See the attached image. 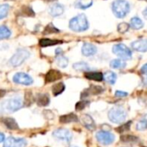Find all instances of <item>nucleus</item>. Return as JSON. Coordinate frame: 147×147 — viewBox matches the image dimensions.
I'll list each match as a JSON object with an SVG mask.
<instances>
[{
    "label": "nucleus",
    "mask_w": 147,
    "mask_h": 147,
    "mask_svg": "<svg viewBox=\"0 0 147 147\" xmlns=\"http://www.w3.org/2000/svg\"><path fill=\"white\" fill-rule=\"evenodd\" d=\"M82 53L86 57L93 56L97 53V48L90 42H85L82 47Z\"/></svg>",
    "instance_id": "13"
},
{
    "label": "nucleus",
    "mask_w": 147,
    "mask_h": 147,
    "mask_svg": "<svg viewBox=\"0 0 147 147\" xmlns=\"http://www.w3.org/2000/svg\"><path fill=\"white\" fill-rule=\"evenodd\" d=\"M78 117L75 113H68L65 114L60 117V122L61 123H72V122H77Z\"/></svg>",
    "instance_id": "21"
},
{
    "label": "nucleus",
    "mask_w": 147,
    "mask_h": 147,
    "mask_svg": "<svg viewBox=\"0 0 147 147\" xmlns=\"http://www.w3.org/2000/svg\"><path fill=\"white\" fill-rule=\"evenodd\" d=\"M73 68L76 70V71H88L89 70V66L87 62L85 61H79V62H76L73 65Z\"/></svg>",
    "instance_id": "26"
},
{
    "label": "nucleus",
    "mask_w": 147,
    "mask_h": 147,
    "mask_svg": "<svg viewBox=\"0 0 147 147\" xmlns=\"http://www.w3.org/2000/svg\"><path fill=\"white\" fill-rule=\"evenodd\" d=\"M131 6L126 0H115L112 4V11L118 18H125L130 12Z\"/></svg>",
    "instance_id": "3"
},
{
    "label": "nucleus",
    "mask_w": 147,
    "mask_h": 147,
    "mask_svg": "<svg viewBox=\"0 0 147 147\" xmlns=\"http://www.w3.org/2000/svg\"><path fill=\"white\" fill-rule=\"evenodd\" d=\"M64 90H65V84L63 82L56 83L52 88V92H53V94L55 96H57V95L61 94V93L64 92Z\"/></svg>",
    "instance_id": "27"
},
{
    "label": "nucleus",
    "mask_w": 147,
    "mask_h": 147,
    "mask_svg": "<svg viewBox=\"0 0 147 147\" xmlns=\"http://www.w3.org/2000/svg\"><path fill=\"white\" fill-rule=\"evenodd\" d=\"M55 55H61V53H62V50H61V49L58 48V49H55Z\"/></svg>",
    "instance_id": "38"
},
{
    "label": "nucleus",
    "mask_w": 147,
    "mask_h": 147,
    "mask_svg": "<svg viewBox=\"0 0 147 147\" xmlns=\"http://www.w3.org/2000/svg\"><path fill=\"white\" fill-rule=\"evenodd\" d=\"M126 66V63L122 59H113L110 61V67L113 69H123Z\"/></svg>",
    "instance_id": "22"
},
{
    "label": "nucleus",
    "mask_w": 147,
    "mask_h": 147,
    "mask_svg": "<svg viewBox=\"0 0 147 147\" xmlns=\"http://www.w3.org/2000/svg\"><path fill=\"white\" fill-rule=\"evenodd\" d=\"M23 107V100L19 97L5 100L0 103V113H12Z\"/></svg>",
    "instance_id": "2"
},
{
    "label": "nucleus",
    "mask_w": 147,
    "mask_h": 147,
    "mask_svg": "<svg viewBox=\"0 0 147 147\" xmlns=\"http://www.w3.org/2000/svg\"><path fill=\"white\" fill-rule=\"evenodd\" d=\"M143 84L144 87H147V78H144V81H143Z\"/></svg>",
    "instance_id": "42"
},
{
    "label": "nucleus",
    "mask_w": 147,
    "mask_h": 147,
    "mask_svg": "<svg viewBox=\"0 0 147 147\" xmlns=\"http://www.w3.org/2000/svg\"><path fill=\"white\" fill-rule=\"evenodd\" d=\"M62 43V41L60 40H53V39H49V38H42L40 40L39 44L41 47H50V46H54V45H57V44H61Z\"/></svg>",
    "instance_id": "20"
},
{
    "label": "nucleus",
    "mask_w": 147,
    "mask_h": 147,
    "mask_svg": "<svg viewBox=\"0 0 147 147\" xmlns=\"http://www.w3.org/2000/svg\"><path fill=\"white\" fill-rule=\"evenodd\" d=\"M145 1H146V2H147V0H145Z\"/></svg>",
    "instance_id": "44"
},
{
    "label": "nucleus",
    "mask_w": 147,
    "mask_h": 147,
    "mask_svg": "<svg viewBox=\"0 0 147 147\" xmlns=\"http://www.w3.org/2000/svg\"><path fill=\"white\" fill-rule=\"evenodd\" d=\"M10 11V5L8 4L0 5V20L5 18L8 16Z\"/></svg>",
    "instance_id": "30"
},
{
    "label": "nucleus",
    "mask_w": 147,
    "mask_h": 147,
    "mask_svg": "<svg viewBox=\"0 0 147 147\" xmlns=\"http://www.w3.org/2000/svg\"><path fill=\"white\" fill-rule=\"evenodd\" d=\"M21 12H22V15L25 17H34L35 15V12L31 7H23L21 9Z\"/></svg>",
    "instance_id": "32"
},
{
    "label": "nucleus",
    "mask_w": 147,
    "mask_h": 147,
    "mask_svg": "<svg viewBox=\"0 0 147 147\" xmlns=\"http://www.w3.org/2000/svg\"><path fill=\"white\" fill-rule=\"evenodd\" d=\"M88 104V101H80V102H78V103L76 104V110L81 111V110H82L83 108H85L86 106H87Z\"/></svg>",
    "instance_id": "35"
},
{
    "label": "nucleus",
    "mask_w": 147,
    "mask_h": 147,
    "mask_svg": "<svg viewBox=\"0 0 147 147\" xmlns=\"http://www.w3.org/2000/svg\"><path fill=\"white\" fill-rule=\"evenodd\" d=\"M3 123L6 125V127H8L11 130H18V125L17 121L12 118H4Z\"/></svg>",
    "instance_id": "24"
},
{
    "label": "nucleus",
    "mask_w": 147,
    "mask_h": 147,
    "mask_svg": "<svg viewBox=\"0 0 147 147\" xmlns=\"http://www.w3.org/2000/svg\"><path fill=\"white\" fill-rule=\"evenodd\" d=\"M118 31L121 34L123 33H125L128 31L129 28H130V24H127V23H120L119 25H118Z\"/></svg>",
    "instance_id": "33"
},
{
    "label": "nucleus",
    "mask_w": 147,
    "mask_h": 147,
    "mask_svg": "<svg viewBox=\"0 0 147 147\" xmlns=\"http://www.w3.org/2000/svg\"><path fill=\"white\" fill-rule=\"evenodd\" d=\"M127 116L126 111L119 106H116L112 107L108 112V119L110 121L115 124H120L123 123Z\"/></svg>",
    "instance_id": "4"
},
{
    "label": "nucleus",
    "mask_w": 147,
    "mask_h": 147,
    "mask_svg": "<svg viewBox=\"0 0 147 147\" xmlns=\"http://www.w3.org/2000/svg\"><path fill=\"white\" fill-rule=\"evenodd\" d=\"M103 79L109 84L113 85L117 81V75L113 71H107L103 75Z\"/></svg>",
    "instance_id": "19"
},
{
    "label": "nucleus",
    "mask_w": 147,
    "mask_h": 147,
    "mask_svg": "<svg viewBox=\"0 0 147 147\" xmlns=\"http://www.w3.org/2000/svg\"><path fill=\"white\" fill-rule=\"evenodd\" d=\"M81 119H82V122L83 125L86 128H88V130L93 131L95 128V123H94L93 118L90 115H88V114H83L82 116Z\"/></svg>",
    "instance_id": "15"
},
{
    "label": "nucleus",
    "mask_w": 147,
    "mask_h": 147,
    "mask_svg": "<svg viewBox=\"0 0 147 147\" xmlns=\"http://www.w3.org/2000/svg\"><path fill=\"white\" fill-rule=\"evenodd\" d=\"M127 95H128V94L126 92H123V91H119V90L115 92V96L119 97V98H123V97H125Z\"/></svg>",
    "instance_id": "36"
},
{
    "label": "nucleus",
    "mask_w": 147,
    "mask_h": 147,
    "mask_svg": "<svg viewBox=\"0 0 147 147\" xmlns=\"http://www.w3.org/2000/svg\"><path fill=\"white\" fill-rule=\"evenodd\" d=\"M5 90H1V89H0V100H1L5 95Z\"/></svg>",
    "instance_id": "40"
},
{
    "label": "nucleus",
    "mask_w": 147,
    "mask_h": 147,
    "mask_svg": "<svg viewBox=\"0 0 147 147\" xmlns=\"http://www.w3.org/2000/svg\"><path fill=\"white\" fill-rule=\"evenodd\" d=\"M56 62H57V65L61 67V68H65L67 67L68 65V59L64 56V55H56Z\"/></svg>",
    "instance_id": "29"
},
{
    "label": "nucleus",
    "mask_w": 147,
    "mask_h": 147,
    "mask_svg": "<svg viewBox=\"0 0 147 147\" xmlns=\"http://www.w3.org/2000/svg\"><path fill=\"white\" fill-rule=\"evenodd\" d=\"M27 141L24 138H14V137H9L5 140L4 146L3 147H26Z\"/></svg>",
    "instance_id": "9"
},
{
    "label": "nucleus",
    "mask_w": 147,
    "mask_h": 147,
    "mask_svg": "<svg viewBox=\"0 0 147 147\" xmlns=\"http://www.w3.org/2000/svg\"><path fill=\"white\" fill-rule=\"evenodd\" d=\"M131 46L132 49H134L135 51L141 52V53L147 52V39L144 38V39H138L137 41H134L133 42H131Z\"/></svg>",
    "instance_id": "12"
},
{
    "label": "nucleus",
    "mask_w": 147,
    "mask_h": 147,
    "mask_svg": "<svg viewBox=\"0 0 147 147\" xmlns=\"http://www.w3.org/2000/svg\"><path fill=\"white\" fill-rule=\"evenodd\" d=\"M93 5V0H76L75 3L76 8L87 10Z\"/></svg>",
    "instance_id": "18"
},
{
    "label": "nucleus",
    "mask_w": 147,
    "mask_h": 147,
    "mask_svg": "<svg viewBox=\"0 0 147 147\" xmlns=\"http://www.w3.org/2000/svg\"><path fill=\"white\" fill-rule=\"evenodd\" d=\"M68 27L75 32H83L88 30L89 23L85 14H79L70 19Z\"/></svg>",
    "instance_id": "1"
},
{
    "label": "nucleus",
    "mask_w": 147,
    "mask_h": 147,
    "mask_svg": "<svg viewBox=\"0 0 147 147\" xmlns=\"http://www.w3.org/2000/svg\"><path fill=\"white\" fill-rule=\"evenodd\" d=\"M65 9H64V6L60 4V3H55L54 5H52L49 8V14L54 17V18H56V17H60L61 15L63 14Z\"/></svg>",
    "instance_id": "14"
},
{
    "label": "nucleus",
    "mask_w": 147,
    "mask_h": 147,
    "mask_svg": "<svg viewBox=\"0 0 147 147\" xmlns=\"http://www.w3.org/2000/svg\"><path fill=\"white\" fill-rule=\"evenodd\" d=\"M30 56V52L27 49H18L10 59L9 63L12 67H19L22 65L29 57Z\"/></svg>",
    "instance_id": "5"
},
{
    "label": "nucleus",
    "mask_w": 147,
    "mask_h": 147,
    "mask_svg": "<svg viewBox=\"0 0 147 147\" xmlns=\"http://www.w3.org/2000/svg\"><path fill=\"white\" fill-rule=\"evenodd\" d=\"M5 134H4V133H2V132H0V143L4 142V141H5Z\"/></svg>",
    "instance_id": "39"
},
{
    "label": "nucleus",
    "mask_w": 147,
    "mask_h": 147,
    "mask_svg": "<svg viewBox=\"0 0 147 147\" xmlns=\"http://www.w3.org/2000/svg\"><path fill=\"white\" fill-rule=\"evenodd\" d=\"M58 32H60V30L56 27H55L53 24H49L45 27L43 34L49 35V34H54V33H58Z\"/></svg>",
    "instance_id": "31"
},
{
    "label": "nucleus",
    "mask_w": 147,
    "mask_h": 147,
    "mask_svg": "<svg viewBox=\"0 0 147 147\" xmlns=\"http://www.w3.org/2000/svg\"><path fill=\"white\" fill-rule=\"evenodd\" d=\"M36 101L40 107H46L50 102V98L48 94H40L36 96Z\"/></svg>",
    "instance_id": "17"
},
{
    "label": "nucleus",
    "mask_w": 147,
    "mask_h": 147,
    "mask_svg": "<svg viewBox=\"0 0 147 147\" xmlns=\"http://www.w3.org/2000/svg\"><path fill=\"white\" fill-rule=\"evenodd\" d=\"M141 73L144 76H147V63H145L144 65L142 66L141 67Z\"/></svg>",
    "instance_id": "37"
},
{
    "label": "nucleus",
    "mask_w": 147,
    "mask_h": 147,
    "mask_svg": "<svg viewBox=\"0 0 147 147\" xmlns=\"http://www.w3.org/2000/svg\"><path fill=\"white\" fill-rule=\"evenodd\" d=\"M136 129L138 131H145L147 130V114H144L142 119L137 123Z\"/></svg>",
    "instance_id": "28"
},
{
    "label": "nucleus",
    "mask_w": 147,
    "mask_h": 147,
    "mask_svg": "<svg viewBox=\"0 0 147 147\" xmlns=\"http://www.w3.org/2000/svg\"><path fill=\"white\" fill-rule=\"evenodd\" d=\"M88 91H89V94H100L103 91V88L101 87H98V86H92V87H90V88Z\"/></svg>",
    "instance_id": "34"
},
{
    "label": "nucleus",
    "mask_w": 147,
    "mask_h": 147,
    "mask_svg": "<svg viewBox=\"0 0 147 147\" xmlns=\"http://www.w3.org/2000/svg\"><path fill=\"white\" fill-rule=\"evenodd\" d=\"M11 31L7 26L5 25L0 26V40L8 39L11 37Z\"/></svg>",
    "instance_id": "25"
},
{
    "label": "nucleus",
    "mask_w": 147,
    "mask_h": 147,
    "mask_svg": "<svg viewBox=\"0 0 147 147\" xmlns=\"http://www.w3.org/2000/svg\"><path fill=\"white\" fill-rule=\"evenodd\" d=\"M62 77V74L56 69H50L49 71H48V73L45 76V82L46 83H51V82H55L60 79H61Z\"/></svg>",
    "instance_id": "11"
},
{
    "label": "nucleus",
    "mask_w": 147,
    "mask_h": 147,
    "mask_svg": "<svg viewBox=\"0 0 147 147\" xmlns=\"http://www.w3.org/2000/svg\"><path fill=\"white\" fill-rule=\"evenodd\" d=\"M130 26L133 30H141L144 27V23L138 17H133L130 21Z\"/></svg>",
    "instance_id": "23"
},
{
    "label": "nucleus",
    "mask_w": 147,
    "mask_h": 147,
    "mask_svg": "<svg viewBox=\"0 0 147 147\" xmlns=\"http://www.w3.org/2000/svg\"><path fill=\"white\" fill-rule=\"evenodd\" d=\"M84 76L87 79L95 81V82H101L103 80V75L100 72H94V71H86Z\"/></svg>",
    "instance_id": "16"
},
{
    "label": "nucleus",
    "mask_w": 147,
    "mask_h": 147,
    "mask_svg": "<svg viewBox=\"0 0 147 147\" xmlns=\"http://www.w3.org/2000/svg\"><path fill=\"white\" fill-rule=\"evenodd\" d=\"M113 53L124 61L131 60L132 57L131 50L126 45H125L123 43H118V44L113 45Z\"/></svg>",
    "instance_id": "6"
},
{
    "label": "nucleus",
    "mask_w": 147,
    "mask_h": 147,
    "mask_svg": "<svg viewBox=\"0 0 147 147\" xmlns=\"http://www.w3.org/2000/svg\"><path fill=\"white\" fill-rule=\"evenodd\" d=\"M53 136L55 138L65 141V142H70L72 139V133L70 132V131L67 129H63V128H60V129L54 131Z\"/></svg>",
    "instance_id": "10"
},
{
    "label": "nucleus",
    "mask_w": 147,
    "mask_h": 147,
    "mask_svg": "<svg viewBox=\"0 0 147 147\" xmlns=\"http://www.w3.org/2000/svg\"><path fill=\"white\" fill-rule=\"evenodd\" d=\"M73 147H76V146H73Z\"/></svg>",
    "instance_id": "43"
},
{
    "label": "nucleus",
    "mask_w": 147,
    "mask_h": 147,
    "mask_svg": "<svg viewBox=\"0 0 147 147\" xmlns=\"http://www.w3.org/2000/svg\"><path fill=\"white\" fill-rule=\"evenodd\" d=\"M12 81L16 84L24 85V86H30L34 82L33 78L30 75L24 72H19V73L15 74Z\"/></svg>",
    "instance_id": "7"
},
{
    "label": "nucleus",
    "mask_w": 147,
    "mask_h": 147,
    "mask_svg": "<svg viewBox=\"0 0 147 147\" xmlns=\"http://www.w3.org/2000/svg\"><path fill=\"white\" fill-rule=\"evenodd\" d=\"M96 138L100 144L104 145H108L113 143V141L115 140V136L109 131H100L96 133Z\"/></svg>",
    "instance_id": "8"
},
{
    "label": "nucleus",
    "mask_w": 147,
    "mask_h": 147,
    "mask_svg": "<svg viewBox=\"0 0 147 147\" xmlns=\"http://www.w3.org/2000/svg\"><path fill=\"white\" fill-rule=\"evenodd\" d=\"M143 17L147 20V7L143 11Z\"/></svg>",
    "instance_id": "41"
}]
</instances>
